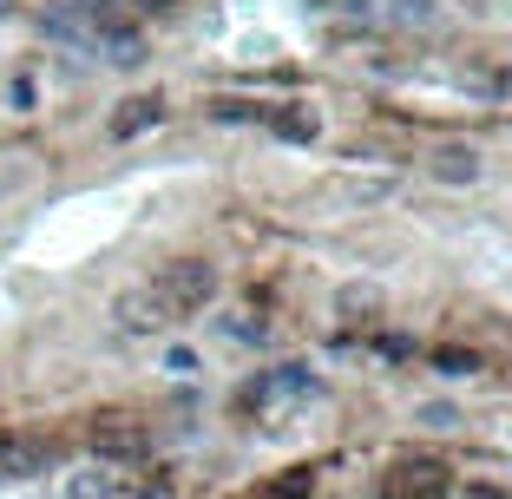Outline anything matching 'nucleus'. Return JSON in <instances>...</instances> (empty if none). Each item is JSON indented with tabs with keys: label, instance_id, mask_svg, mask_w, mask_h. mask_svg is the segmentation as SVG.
I'll list each match as a JSON object with an SVG mask.
<instances>
[{
	"label": "nucleus",
	"instance_id": "obj_12",
	"mask_svg": "<svg viewBox=\"0 0 512 499\" xmlns=\"http://www.w3.org/2000/svg\"><path fill=\"white\" fill-rule=\"evenodd\" d=\"M99 53H106L112 66H145V40H138L132 27H119V33H106L99 40Z\"/></svg>",
	"mask_w": 512,
	"mask_h": 499
},
{
	"label": "nucleus",
	"instance_id": "obj_22",
	"mask_svg": "<svg viewBox=\"0 0 512 499\" xmlns=\"http://www.w3.org/2000/svg\"><path fill=\"white\" fill-rule=\"evenodd\" d=\"M7 14H14V0H0V20H7Z\"/></svg>",
	"mask_w": 512,
	"mask_h": 499
},
{
	"label": "nucleus",
	"instance_id": "obj_14",
	"mask_svg": "<svg viewBox=\"0 0 512 499\" xmlns=\"http://www.w3.org/2000/svg\"><path fill=\"white\" fill-rule=\"evenodd\" d=\"M434 368L440 375H480V348H434Z\"/></svg>",
	"mask_w": 512,
	"mask_h": 499
},
{
	"label": "nucleus",
	"instance_id": "obj_1",
	"mask_svg": "<svg viewBox=\"0 0 512 499\" xmlns=\"http://www.w3.org/2000/svg\"><path fill=\"white\" fill-rule=\"evenodd\" d=\"M151 296L165 303V316H204V309L217 303V270L204 257H171L151 270Z\"/></svg>",
	"mask_w": 512,
	"mask_h": 499
},
{
	"label": "nucleus",
	"instance_id": "obj_20",
	"mask_svg": "<svg viewBox=\"0 0 512 499\" xmlns=\"http://www.w3.org/2000/svg\"><path fill=\"white\" fill-rule=\"evenodd\" d=\"M165 368H171V375H191V368H197V348H171Z\"/></svg>",
	"mask_w": 512,
	"mask_h": 499
},
{
	"label": "nucleus",
	"instance_id": "obj_11",
	"mask_svg": "<svg viewBox=\"0 0 512 499\" xmlns=\"http://www.w3.org/2000/svg\"><path fill=\"white\" fill-rule=\"evenodd\" d=\"M270 381H276V401H302V394H316V388H322L309 362H283V368H270Z\"/></svg>",
	"mask_w": 512,
	"mask_h": 499
},
{
	"label": "nucleus",
	"instance_id": "obj_23",
	"mask_svg": "<svg viewBox=\"0 0 512 499\" xmlns=\"http://www.w3.org/2000/svg\"><path fill=\"white\" fill-rule=\"evenodd\" d=\"M316 7H329V0H316Z\"/></svg>",
	"mask_w": 512,
	"mask_h": 499
},
{
	"label": "nucleus",
	"instance_id": "obj_18",
	"mask_svg": "<svg viewBox=\"0 0 512 499\" xmlns=\"http://www.w3.org/2000/svg\"><path fill=\"white\" fill-rule=\"evenodd\" d=\"M381 355H388V362H414V355H421V348H414V335H381Z\"/></svg>",
	"mask_w": 512,
	"mask_h": 499
},
{
	"label": "nucleus",
	"instance_id": "obj_15",
	"mask_svg": "<svg viewBox=\"0 0 512 499\" xmlns=\"http://www.w3.org/2000/svg\"><path fill=\"white\" fill-rule=\"evenodd\" d=\"M414 421L434 427V434H453V427H460V408H453V401H421V408H414Z\"/></svg>",
	"mask_w": 512,
	"mask_h": 499
},
{
	"label": "nucleus",
	"instance_id": "obj_5",
	"mask_svg": "<svg viewBox=\"0 0 512 499\" xmlns=\"http://www.w3.org/2000/svg\"><path fill=\"white\" fill-rule=\"evenodd\" d=\"M46 460H53L46 440H0V480H33L46 473Z\"/></svg>",
	"mask_w": 512,
	"mask_h": 499
},
{
	"label": "nucleus",
	"instance_id": "obj_3",
	"mask_svg": "<svg viewBox=\"0 0 512 499\" xmlns=\"http://www.w3.org/2000/svg\"><path fill=\"white\" fill-rule=\"evenodd\" d=\"M381 499H447V473L434 460H407L381 480Z\"/></svg>",
	"mask_w": 512,
	"mask_h": 499
},
{
	"label": "nucleus",
	"instance_id": "obj_7",
	"mask_svg": "<svg viewBox=\"0 0 512 499\" xmlns=\"http://www.w3.org/2000/svg\"><path fill=\"white\" fill-rule=\"evenodd\" d=\"M263 125H270L283 145H316V132H322V119L309 106H270V119H263Z\"/></svg>",
	"mask_w": 512,
	"mask_h": 499
},
{
	"label": "nucleus",
	"instance_id": "obj_8",
	"mask_svg": "<svg viewBox=\"0 0 512 499\" xmlns=\"http://www.w3.org/2000/svg\"><path fill=\"white\" fill-rule=\"evenodd\" d=\"M158 119H165L158 92H138V99H125V106L112 112V138H138V132H151Z\"/></svg>",
	"mask_w": 512,
	"mask_h": 499
},
{
	"label": "nucleus",
	"instance_id": "obj_2",
	"mask_svg": "<svg viewBox=\"0 0 512 499\" xmlns=\"http://www.w3.org/2000/svg\"><path fill=\"white\" fill-rule=\"evenodd\" d=\"M151 447V427L138 414H99L92 421V454L99 460H138Z\"/></svg>",
	"mask_w": 512,
	"mask_h": 499
},
{
	"label": "nucleus",
	"instance_id": "obj_19",
	"mask_svg": "<svg viewBox=\"0 0 512 499\" xmlns=\"http://www.w3.org/2000/svg\"><path fill=\"white\" fill-rule=\"evenodd\" d=\"M460 499H512V486L506 480H467V486H460Z\"/></svg>",
	"mask_w": 512,
	"mask_h": 499
},
{
	"label": "nucleus",
	"instance_id": "obj_21",
	"mask_svg": "<svg viewBox=\"0 0 512 499\" xmlns=\"http://www.w3.org/2000/svg\"><path fill=\"white\" fill-rule=\"evenodd\" d=\"M132 14H171V0H132Z\"/></svg>",
	"mask_w": 512,
	"mask_h": 499
},
{
	"label": "nucleus",
	"instance_id": "obj_4",
	"mask_svg": "<svg viewBox=\"0 0 512 499\" xmlns=\"http://www.w3.org/2000/svg\"><path fill=\"white\" fill-rule=\"evenodd\" d=\"M112 322H119L125 335H158L165 329V303L151 296V289H125V296H112Z\"/></svg>",
	"mask_w": 512,
	"mask_h": 499
},
{
	"label": "nucleus",
	"instance_id": "obj_17",
	"mask_svg": "<svg viewBox=\"0 0 512 499\" xmlns=\"http://www.w3.org/2000/svg\"><path fill=\"white\" fill-rule=\"evenodd\" d=\"M394 7V20H407V27H427L434 20V0H388Z\"/></svg>",
	"mask_w": 512,
	"mask_h": 499
},
{
	"label": "nucleus",
	"instance_id": "obj_9",
	"mask_svg": "<svg viewBox=\"0 0 512 499\" xmlns=\"http://www.w3.org/2000/svg\"><path fill=\"white\" fill-rule=\"evenodd\" d=\"M434 178L440 184H473L480 178V152H473V145H440L434 152Z\"/></svg>",
	"mask_w": 512,
	"mask_h": 499
},
{
	"label": "nucleus",
	"instance_id": "obj_16",
	"mask_svg": "<svg viewBox=\"0 0 512 499\" xmlns=\"http://www.w3.org/2000/svg\"><path fill=\"white\" fill-rule=\"evenodd\" d=\"M211 119L243 125V119H270V106H250V99H217V106H211Z\"/></svg>",
	"mask_w": 512,
	"mask_h": 499
},
{
	"label": "nucleus",
	"instance_id": "obj_6",
	"mask_svg": "<svg viewBox=\"0 0 512 499\" xmlns=\"http://www.w3.org/2000/svg\"><path fill=\"white\" fill-rule=\"evenodd\" d=\"M381 309H388V296H381L375 283H342L335 289V316L342 322H381Z\"/></svg>",
	"mask_w": 512,
	"mask_h": 499
},
{
	"label": "nucleus",
	"instance_id": "obj_13",
	"mask_svg": "<svg viewBox=\"0 0 512 499\" xmlns=\"http://www.w3.org/2000/svg\"><path fill=\"white\" fill-rule=\"evenodd\" d=\"M263 499H316V473H309V467H289V473H276V480L263 486Z\"/></svg>",
	"mask_w": 512,
	"mask_h": 499
},
{
	"label": "nucleus",
	"instance_id": "obj_10",
	"mask_svg": "<svg viewBox=\"0 0 512 499\" xmlns=\"http://www.w3.org/2000/svg\"><path fill=\"white\" fill-rule=\"evenodd\" d=\"M66 499H119V480H112L106 460H99V467H79L73 480H66Z\"/></svg>",
	"mask_w": 512,
	"mask_h": 499
}]
</instances>
